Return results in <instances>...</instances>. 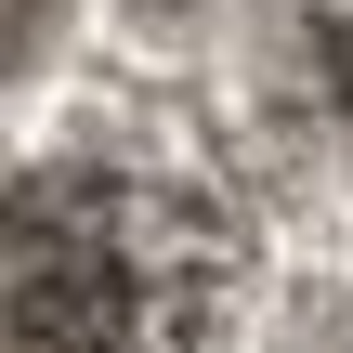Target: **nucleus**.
I'll use <instances>...</instances> for the list:
<instances>
[{
	"instance_id": "f257e3e1",
	"label": "nucleus",
	"mask_w": 353,
	"mask_h": 353,
	"mask_svg": "<svg viewBox=\"0 0 353 353\" xmlns=\"http://www.w3.org/2000/svg\"><path fill=\"white\" fill-rule=\"evenodd\" d=\"M236 262V210L196 170L39 157L0 183V353H210Z\"/></svg>"
},
{
	"instance_id": "f03ea898",
	"label": "nucleus",
	"mask_w": 353,
	"mask_h": 353,
	"mask_svg": "<svg viewBox=\"0 0 353 353\" xmlns=\"http://www.w3.org/2000/svg\"><path fill=\"white\" fill-rule=\"evenodd\" d=\"M52 26H65V0H0V79H13V65H39V52H52Z\"/></svg>"
},
{
	"instance_id": "7ed1b4c3",
	"label": "nucleus",
	"mask_w": 353,
	"mask_h": 353,
	"mask_svg": "<svg viewBox=\"0 0 353 353\" xmlns=\"http://www.w3.org/2000/svg\"><path fill=\"white\" fill-rule=\"evenodd\" d=\"M144 13H157V0H144Z\"/></svg>"
}]
</instances>
